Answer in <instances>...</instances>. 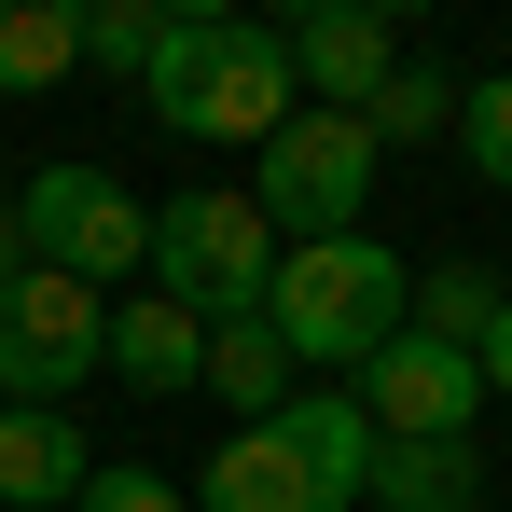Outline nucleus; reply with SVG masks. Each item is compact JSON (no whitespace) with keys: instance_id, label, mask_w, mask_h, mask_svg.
Returning <instances> with one entry per match:
<instances>
[{"instance_id":"aec40b11","label":"nucleus","mask_w":512,"mask_h":512,"mask_svg":"<svg viewBox=\"0 0 512 512\" xmlns=\"http://www.w3.org/2000/svg\"><path fill=\"white\" fill-rule=\"evenodd\" d=\"M471 374H485V402H512V291H499V319H485V346H471Z\"/></svg>"},{"instance_id":"dca6fc26","label":"nucleus","mask_w":512,"mask_h":512,"mask_svg":"<svg viewBox=\"0 0 512 512\" xmlns=\"http://www.w3.org/2000/svg\"><path fill=\"white\" fill-rule=\"evenodd\" d=\"M485 319H499V277H485V263H429L402 333H429V346H485Z\"/></svg>"},{"instance_id":"a211bd4d","label":"nucleus","mask_w":512,"mask_h":512,"mask_svg":"<svg viewBox=\"0 0 512 512\" xmlns=\"http://www.w3.org/2000/svg\"><path fill=\"white\" fill-rule=\"evenodd\" d=\"M153 42H167V0H84V56H97V70H125V84H139V70H153Z\"/></svg>"},{"instance_id":"7ed1b4c3","label":"nucleus","mask_w":512,"mask_h":512,"mask_svg":"<svg viewBox=\"0 0 512 512\" xmlns=\"http://www.w3.org/2000/svg\"><path fill=\"white\" fill-rule=\"evenodd\" d=\"M360 485H374L360 402H346V388H291L263 429H236V443L208 457L194 499H208V512H360Z\"/></svg>"},{"instance_id":"f8f14e48","label":"nucleus","mask_w":512,"mask_h":512,"mask_svg":"<svg viewBox=\"0 0 512 512\" xmlns=\"http://www.w3.org/2000/svg\"><path fill=\"white\" fill-rule=\"evenodd\" d=\"M374 512H485V457L471 443H374Z\"/></svg>"},{"instance_id":"6ab92c4d","label":"nucleus","mask_w":512,"mask_h":512,"mask_svg":"<svg viewBox=\"0 0 512 512\" xmlns=\"http://www.w3.org/2000/svg\"><path fill=\"white\" fill-rule=\"evenodd\" d=\"M70 512H194V499H180L167 471H97V485H84Z\"/></svg>"},{"instance_id":"f03ea898","label":"nucleus","mask_w":512,"mask_h":512,"mask_svg":"<svg viewBox=\"0 0 512 512\" xmlns=\"http://www.w3.org/2000/svg\"><path fill=\"white\" fill-rule=\"evenodd\" d=\"M139 97L167 111L180 139H250V153L305 111V97H291V42H277L263 14H167Z\"/></svg>"},{"instance_id":"0eeeda50","label":"nucleus","mask_w":512,"mask_h":512,"mask_svg":"<svg viewBox=\"0 0 512 512\" xmlns=\"http://www.w3.org/2000/svg\"><path fill=\"white\" fill-rule=\"evenodd\" d=\"M97 333H111V305H97L84 277L28 263L0 291V416H70V388L97 374Z\"/></svg>"},{"instance_id":"f3484780","label":"nucleus","mask_w":512,"mask_h":512,"mask_svg":"<svg viewBox=\"0 0 512 512\" xmlns=\"http://www.w3.org/2000/svg\"><path fill=\"white\" fill-rule=\"evenodd\" d=\"M457 153H471V180H499V194H512V70L457 84Z\"/></svg>"},{"instance_id":"39448f33","label":"nucleus","mask_w":512,"mask_h":512,"mask_svg":"<svg viewBox=\"0 0 512 512\" xmlns=\"http://www.w3.org/2000/svg\"><path fill=\"white\" fill-rule=\"evenodd\" d=\"M263 277H277V236H263L250 194H167L153 208V263H139V291H167V305H194L208 333L222 319H263Z\"/></svg>"},{"instance_id":"ddd939ff","label":"nucleus","mask_w":512,"mask_h":512,"mask_svg":"<svg viewBox=\"0 0 512 512\" xmlns=\"http://www.w3.org/2000/svg\"><path fill=\"white\" fill-rule=\"evenodd\" d=\"M56 70H84V14L70 0H0V97H42Z\"/></svg>"},{"instance_id":"9b49d317","label":"nucleus","mask_w":512,"mask_h":512,"mask_svg":"<svg viewBox=\"0 0 512 512\" xmlns=\"http://www.w3.org/2000/svg\"><path fill=\"white\" fill-rule=\"evenodd\" d=\"M84 485H97V457L70 416H0V512H70Z\"/></svg>"},{"instance_id":"f257e3e1","label":"nucleus","mask_w":512,"mask_h":512,"mask_svg":"<svg viewBox=\"0 0 512 512\" xmlns=\"http://www.w3.org/2000/svg\"><path fill=\"white\" fill-rule=\"evenodd\" d=\"M402 319H416V263L388 250L374 222L360 236H305V250H277V277H263V333L291 346V374L305 360L319 374H360Z\"/></svg>"},{"instance_id":"9d476101","label":"nucleus","mask_w":512,"mask_h":512,"mask_svg":"<svg viewBox=\"0 0 512 512\" xmlns=\"http://www.w3.org/2000/svg\"><path fill=\"white\" fill-rule=\"evenodd\" d=\"M97 374H125L139 402H180V388H208V319L167 291H125L111 333H97Z\"/></svg>"},{"instance_id":"423d86ee","label":"nucleus","mask_w":512,"mask_h":512,"mask_svg":"<svg viewBox=\"0 0 512 512\" xmlns=\"http://www.w3.org/2000/svg\"><path fill=\"white\" fill-rule=\"evenodd\" d=\"M14 222H28V263H56V277H84V291H111V277L153 263V208L111 167H84V153H56V167L14 180Z\"/></svg>"},{"instance_id":"20e7f679","label":"nucleus","mask_w":512,"mask_h":512,"mask_svg":"<svg viewBox=\"0 0 512 512\" xmlns=\"http://www.w3.org/2000/svg\"><path fill=\"white\" fill-rule=\"evenodd\" d=\"M374 125L360 111H291L277 139L250 153V208L277 250H305V236H360V208H374Z\"/></svg>"},{"instance_id":"2eb2a0df","label":"nucleus","mask_w":512,"mask_h":512,"mask_svg":"<svg viewBox=\"0 0 512 512\" xmlns=\"http://www.w3.org/2000/svg\"><path fill=\"white\" fill-rule=\"evenodd\" d=\"M360 125H374V153H429V139H457V84L402 56V70L374 84V111H360Z\"/></svg>"},{"instance_id":"1a4fd4ad","label":"nucleus","mask_w":512,"mask_h":512,"mask_svg":"<svg viewBox=\"0 0 512 512\" xmlns=\"http://www.w3.org/2000/svg\"><path fill=\"white\" fill-rule=\"evenodd\" d=\"M277 42H291V97H305V111H374V84L402 70V28H388L374 0H319V14H291Z\"/></svg>"},{"instance_id":"412c9836","label":"nucleus","mask_w":512,"mask_h":512,"mask_svg":"<svg viewBox=\"0 0 512 512\" xmlns=\"http://www.w3.org/2000/svg\"><path fill=\"white\" fill-rule=\"evenodd\" d=\"M28 277V222H14V194H0V291Z\"/></svg>"},{"instance_id":"6e6552de","label":"nucleus","mask_w":512,"mask_h":512,"mask_svg":"<svg viewBox=\"0 0 512 512\" xmlns=\"http://www.w3.org/2000/svg\"><path fill=\"white\" fill-rule=\"evenodd\" d=\"M346 402L374 443H471V402H485V374H471V346H429V333H388L360 374H346Z\"/></svg>"},{"instance_id":"4468645a","label":"nucleus","mask_w":512,"mask_h":512,"mask_svg":"<svg viewBox=\"0 0 512 512\" xmlns=\"http://www.w3.org/2000/svg\"><path fill=\"white\" fill-rule=\"evenodd\" d=\"M208 388L236 402V429H263L277 402H291V346L263 333V319H222V333H208Z\"/></svg>"}]
</instances>
